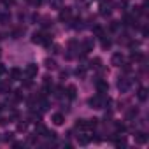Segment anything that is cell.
Wrapping results in <instances>:
<instances>
[{"mask_svg":"<svg viewBox=\"0 0 149 149\" xmlns=\"http://www.w3.org/2000/svg\"><path fill=\"white\" fill-rule=\"evenodd\" d=\"M37 72H39V67H37L35 63H28L26 68H25V76H26V77H35Z\"/></svg>","mask_w":149,"mask_h":149,"instance_id":"6da1fadb","label":"cell"},{"mask_svg":"<svg viewBox=\"0 0 149 149\" xmlns=\"http://www.w3.org/2000/svg\"><path fill=\"white\" fill-rule=\"evenodd\" d=\"M130 79H126V77H121L119 81H118V88H119V91L121 93H125V91H128V88H130Z\"/></svg>","mask_w":149,"mask_h":149,"instance_id":"7a4b0ae2","label":"cell"},{"mask_svg":"<svg viewBox=\"0 0 149 149\" xmlns=\"http://www.w3.org/2000/svg\"><path fill=\"white\" fill-rule=\"evenodd\" d=\"M70 16H72L70 7H61L60 9V21H67V19H70Z\"/></svg>","mask_w":149,"mask_h":149,"instance_id":"3957f363","label":"cell"},{"mask_svg":"<svg viewBox=\"0 0 149 149\" xmlns=\"http://www.w3.org/2000/svg\"><path fill=\"white\" fill-rule=\"evenodd\" d=\"M44 37H46L44 33L35 32V33L32 35V42H33V44H44V42H46V44H47V39H44Z\"/></svg>","mask_w":149,"mask_h":149,"instance_id":"277c9868","label":"cell"},{"mask_svg":"<svg viewBox=\"0 0 149 149\" xmlns=\"http://www.w3.org/2000/svg\"><path fill=\"white\" fill-rule=\"evenodd\" d=\"M123 61H125V58H123V54H121V53H114V54H112V58H111V63H112L114 67H121V65H123Z\"/></svg>","mask_w":149,"mask_h":149,"instance_id":"5b68a950","label":"cell"},{"mask_svg":"<svg viewBox=\"0 0 149 149\" xmlns=\"http://www.w3.org/2000/svg\"><path fill=\"white\" fill-rule=\"evenodd\" d=\"M51 121H53V125L61 126V125L65 123V116H63V114H60V112H56V114H53V116H51Z\"/></svg>","mask_w":149,"mask_h":149,"instance_id":"8992f818","label":"cell"},{"mask_svg":"<svg viewBox=\"0 0 149 149\" xmlns=\"http://www.w3.org/2000/svg\"><path fill=\"white\" fill-rule=\"evenodd\" d=\"M88 104H90L93 109H102V100H100V97H91V98L88 100Z\"/></svg>","mask_w":149,"mask_h":149,"instance_id":"52a82bcc","label":"cell"},{"mask_svg":"<svg viewBox=\"0 0 149 149\" xmlns=\"http://www.w3.org/2000/svg\"><path fill=\"white\" fill-rule=\"evenodd\" d=\"M135 142H137V144H140V146H144V144L147 142V135H146L144 132H139V133L135 135Z\"/></svg>","mask_w":149,"mask_h":149,"instance_id":"ba28073f","label":"cell"},{"mask_svg":"<svg viewBox=\"0 0 149 149\" xmlns=\"http://www.w3.org/2000/svg\"><path fill=\"white\" fill-rule=\"evenodd\" d=\"M90 140H91V137H90L88 133H81V135H77V142H79L81 146H86V144H90Z\"/></svg>","mask_w":149,"mask_h":149,"instance_id":"9c48e42d","label":"cell"},{"mask_svg":"<svg viewBox=\"0 0 149 149\" xmlns=\"http://www.w3.org/2000/svg\"><path fill=\"white\" fill-rule=\"evenodd\" d=\"M97 90H98V93H107V90H109L107 81H98L97 83Z\"/></svg>","mask_w":149,"mask_h":149,"instance_id":"30bf717a","label":"cell"},{"mask_svg":"<svg viewBox=\"0 0 149 149\" xmlns=\"http://www.w3.org/2000/svg\"><path fill=\"white\" fill-rule=\"evenodd\" d=\"M19 77H21V70H19V68H16V67H14V68H11V79H13V81H18Z\"/></svg>","mask_w":149,"mask_h":149,"instance_id":"8fae6325","label":"cell"},{"mask_svg":"<svg viewBox=\"0 0 149 149\" xmlns=\"http://www.w3.org/2000/svg\"><path fill=\"white\" fill-rule=\"evenodd\" d=\"M76 93H77V90H76V86H74V84L67 86V95H68V98H74V97H76Z\"/></svg>","mask_w":149,"mask_h":149,"instance_id":"7c38bea8","label":"cell"},{"mask_svg":"<svg viewBox=\"0 0 149 149\" xmlns=\"http://www.w3.org/2000/svg\"><path fill=\"white\" fill-rule=\"evenodd\" d=\"M76 128H79V130H88L90 126H88V121H86V119H79V121L76 123Z\"/></svg>","mask_w":149,"mask_h":149,"instance_id":"4fadbf2b","label":"cell"},{"mask_svg":"<svg viewBox=\"0 0 149 149\" xmlns=\"http://www.w3.org/2000/svg\"><path fill=\"white\" fill-rule=\"evenodd\" d=\"M100 63H102L100 58H93V60L90 61V67H91V68H100Z\"/></svg>","mask_w":149,"mask_h":149,"instance_id":"5bb4252c","label":"cell"},{"mask_svg":"<svg viewBox=\"0 0 149 149\" xmlns=\"http://www.w3.org/2000/svg\"><path fill=\"white\" fill-rule=\"evenodd\" d=\"M146 98H147V90H146V88H140V90H139V100L144 102Z\"/></svg>","mask_w":149,"mask_h":149,"instance_id":"9a60e30c","label":"cell"},{"mask_svg":"<svg viewBox=\"0 0 149 149\" xmlns=\"http://www.w3.org/2000/svg\"><path fill=\"white\" fill-rule=\"evenodd\" d=\"M61 2H63V0H49L51 7H54V9H60L61 7Z\"/></svg>","mask_w":149,"mask_h":149,"instance_id":"2e32d148","label":"cell"},{"mask_svg":"<svg viewBox=\"0 0 149 149\" xmlns=\"http://www.w3.org/2000/svg\"><path fill=\"white\" fill-rule=\"evenodd\" d=\"M100 9H102V11H100V14H102V16H109V14H111V9H109V6H105V4H104Z\"/></svg>","mask_w":149,"mask_h":149,"instance_id":"e0dca14e","label":"cell"},{"mask_svg":"<svg viewBox=\"0 0 149 149\" xmlns=\"http://www.w3.org/2000/svg\"><path fill=\"white\" fill-rule=\"evenodd\" d=\"M44 63H46V67H47V68H56V63H54V60H49V58H47Z\"/></svg>","mask_w":149,"mask_h":149,"instance_id":"ac0fdd59","label":"cell"},{"mask_svg":"<svg viewBox=\"0 0 149 149\" xmlns=\"http://www.w3.org/2000/svg\"><path fill=\"white\" fill-rule=\"evenodd\" d=\"M102 47H104V49L111 47V40H109V39H104V37H102Z\"/></svg>","mask_w":149,"mask_h":149,"instance_id":"d6986e66","label":"cell"},{"mask_svg":"<svg viewBox=\"0 0 149 149\" xmlns=\"http://www.w3.org/2000/svg\"><path fill=\"white\" fill-rule=\"evenodd\" d=\"M137 114H139V111H137V109H132V111L128 112V116H126V118H128V119H132V118H135Z\"/></svg>","mask_w":149,"mask_h":149,"instance_id":"ffe728a7","label":"cell"},{"mask_svg":"<svg viewBox=\"0 0 149 149\" xmlns=\"http://www.w3.org/2000/svg\"><path fill=\"white\" fill-rule=\"evenodd\" d=\"M116 146H118V147H125V146H126V140H125V139H121V140H116Z\"/></svg>","mask_w":149,"mask_h":149,"instance_id":"44dd1931","label":"cell"},{"mask_svg":"<svg viewBox=\"0 0 149 149\" xmlns=\"http://www.w3.org/2000/svg\"><path fill=\"white\" fill-rule=\"evenodd\" d=\"M13 139H14V133H6V137H4V140H7V142L13 140Z\"/></svg>","mask_w":149,"mask_h":149,"instance_id":"7402d4cb","label":"cell"},{"mask_svg":"<svg viewBox=\"0 0 149 149\" xmlns=\"http://www.w3.org/2000/svg\"><path fill=\"white\" fill-rule=\"evenodd\" d=\"M140 58H142L140 53H133V54H132V60H140Z\"/></svg>","mask_w":149,"mask_h":149,"instance_id":"603a6c76","label":"cell"},{"mask_svg":"<svg viewBox=\"0 0 149 149\" xmlns=\"http://www.w3.org/2000/svg\"><path fill=\"white\" fill-rule=\"evenodd\" d=\"M18 130H19V132L26 130V125H25V123H19V125H18Z\"/></svg>","mask_w":149,"mask_h":149,"instance_id":"cb8c5ba5","label":"cell"},{"mask_svg":"<svg viewBox=\"0 0 149 149\" xmlns=\"http://www.w3.org/2000/svg\"><path fill=\"white\" fill-rule=\"evenodd\" d=\"M32 4H35V6H40V4H42V0H32Z\"/></svg>","mask_w":149,"mask_h":149,"instance_id":"d4e9b609","label":"cell"},{"mask_svg":"<svg viewBox=\"0 0 149 149\" xmlns=\"http://www.w3.org/2000/svg\"><path fill=\"white\" fill-rule=\"evenodd\" d=\"M4 70H6V68H4V65H0V74H4Z\"/></svg>","mask_w":149,"mask_h":149,"instance_id":"484cf974","label":"cell"},{"mask_svg":"<svg viewBox=\"0 0 149 149\" xmlns=\"http://www.w3.org/2000/svg\"><path fill=\"white\" fill-rule=\"evenodd\" d=\"M0 112H2V105H0Z\"/></svg>","mask_w":149,"mask_h":149,"instance_id":"4316f807","label":"cell"}]
</instances>
